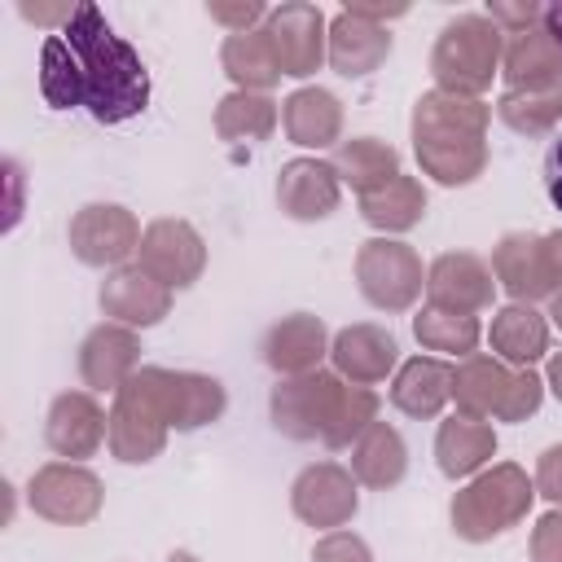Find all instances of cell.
Here are the masks:
<instances>
[{
	"label": "cell",
	"mask_w": 562,
	"mask_h": 562,
	"mask_svg": "<svg viewBox=\"0 0 562 562\" xmlns=\"http://www.w3.org/2000/svg\"><path fill=\"white\" fill-rule=\"evenodd\" d=\"M40 92L53 110L83 105L97 123H127L149 105V70L140 53L110 31L105 13L83 0L70 22L44 40Z\"/></svg>",
	"instance_id": "obj_1"
},
{
	"label": "cell",
	"mask_w": 562,
	"mask_h": 562,
	"mask_svg": "<svg viewBox=\"0 0 562 562\" xmlns=\"http://www.w3.org/2000/svg\"><path fill=\"white\" fill-rule=\"evenodd\" d=\"M268 413L285 439H321L325 448H351L378 422V395L369 386L342 382L338 373L312 369L277 382Z\"/></svg>",
	"instance_id": "obj_2"
},
{
	"label": "cell",
	"mask_w": 562,
	"mask_h": 562,
	"mask_svg": "<svg viewBox=\"0 0 562 562\" xmlns=\"http://www.w3.org/2000/svg\"><path fill=\"white\" fill-rule=\"evenodd\" d=\"M487 119L492 105L430 88L413 105V154L422 171L448 189L470 184L487 167Z\"/></svg>",
	"instance_id": "obj_3"
},
{
	"label": "cell",
	"mask_w": 562,
	"mask_h": 562,
	"mask_svg": "<svg viewBox=\"0 0 562 562\" xmlns=\"http://www.w3.org/2000/svg\"><path fill=\"white\" fill-rule=\"evenodd\" d=\"M536 501V479H527L522 465L501 461L483 474H474L457 496H452V531L470 544H483L501 531H509L514 522L527 518Z\"/></svg>",
	"instance_id": "obj_4"
},
{
	"label": "cell",
	"mask_w": 562,
	"mask_h": 562,
	"mask_svg": "<svg viewBox=\"0 0 562 562\" xmlns=\"http://www.w3.org/2000/svg\"><path fill=\"white\" fill-rule=\"evenodd\" d=\"M501 53H505V31L487 13H461L439 31L430 53V75L443 92L479 97L492 88V75H501Z\"/></svg>",
	"instance_id": "obj_5"
},
{
	"label": "cell",
	"mask_w": 562,
	"mask_h": 562,
	"mask_svg": "<svg viewBox=\"0 0 562 562\" xmlns=\"http://www.w3.org/2000/svg\"><path fill=\"white\" fill-rule=\"evenodd\" d=\"M167 435H171V417H167V400H162V369L145 364L114 391L105 439L119 461L145 465L167 448Z\"/></svg>",
	"instance_id": "obj_6"
},
{
	"label": "cell",
	"mask_w": 562,
	"mask_h": 562,
	"mask_svg": "<svg viewBox=\"0 0 562 562\" xmlns=\"http://www.w3.org/2000/svg\"><path fill=\"white\" fill-rule=\"evenodd\" d=\"M356 285L378 312H408L426 285V272L408 241L369 237L356 250Z\"/></svg>",
	"instance_id": "obj_7"
},
{
	"label": "cell",
	"mask_w": 562,
	"mask_h": 562,
	"mask_svg": "<svg viewBox=\"0 0 562 562\" xmlns=\"http://www.w3.org/2000/svg\"><path fill=\"white\" fill-rule=\"evenodd\" d=\"M26 501L40 518L57 522V527H83L101 514V501H105V487L92 470L75 465V461H48L31 474V487H26Z\"/></svg>",
	"instance_id": "obj_8"
},
{
	"label": "cell",
	"mask_w": 562,
	"mask_h": 562,
	"mask_svg": "<svg viewBox=\"0 0 562 562\" xmlns=\"http://www.w3.org/2000/svg\"><path fill=\"white\" fill-rule=\"evenodd\" d=\"M70 250L88 268H123L140 250V224L127 206L88 202L70 220Z\"/></svg>",
	"instance_id": "obj_9"
},
{
	"label": "cell",
	"mask_w": 562,
	"mask_h": 562,
	"mask_svg": "<svg viewBox=\"0 0 562 562\" xmlns=\"http://www.w3.org/2000/svg\"><path fill=\"white\" fill-rule=\"evenodd\" d=\"M268 35H272V48H277V61H281V75L290 79H307L321 70V61L329 57V22L316 4L307 0H285L277 9H268L263 18Z\"/></svg>",
	"instance_id": "obj_10"
},
{
	"label": "cell",
	"mask_w": 562,
	"mask_h": 562,
	"mask_svg": "<svg viewBox=\"0 0 562 562\" xmlns=\"http://www.w3.org/2000/svg\"><path fill=\"white\" fill-rule=\"evenodd\" d=\"M140 268L162 281L167 290H184L202 277L206 268V246L198 237V228L189 220H154L145 233H140Z\"/></svg>",
	"instance_id": "obj_11"
},
{
	"label": "cell",
	"mask_w": 562,
	"mask_h": 562,
	"mask_svg": "<svg viewBox=\"0 0 562 562\" xmlns=\"http://www.w3.org/2000/svg\"><path fill=\"white\" fill-rule=\"evenodd\" d=\"M290 505L294 514L307 522V527H325V531H338L342 522H351L360 496H356V474L342 470L338 461H321V465H307L294 487H290Z\"/></svg>",
	"instance_id": "obj_12"
},
{
	"label": "cell",
	"mask_w": 562,
	"mask_h": 562,
	"mask_svg": "<svg viewBox=\"0 0 562 562\" xmlns=\"http://www.w3.org/2000/svg\"><path fill=\"white\" fill-rule=\"evenodd\" d=\"M426 294H430V307H443V312H483L492 307V294H496V277L492 268L470 255V250H448L439 255L430 268H426Z\"/></svg>",
	"instance_id": "obj_13"
},
{
	"label": "cell",
	"mask_w": 562,
	"mask_h": 562,
	"mask_svg": "<svg viewBox=\"0 0 562 562\" xmlns=\"http://www.w3.org/2000/svg\"><path fill=\"white\" fill-rule=\"evenodd\" d=\"M338 198H342V180L334 171V162L325 158H290L281 162L277 171V202L290 220H325L338 211Z\"/></svg>",
	"instance_id": "obj_14"
},
{
	"label": "cell",
	"mask_w": 562,
	"mask_h": 562,
	"mask_svg": "<svg viewBox=\"0 0 562 562\" xmlns=\"http://www.w3.org/2000/svg\"><path fill=\"white\" fill-rule=\"evenodd\" d=\"M101 312L114 321V325H127V329H145V325H158L167 312H171V290L162 281H154L140 263H123L114 268L105 281H101Z\"/></svg>",
	"instance_id": "obj_15"
},
{
	"label": "cell",
	"mask_w": 562,
	"mask_h": 562,
	"mask_svg": "<svg viewBox=\"0 0 562 562\" xmlns=\"http://www.w3.org/2000/svg\"><path fill=\"white\" fill-rule=\"evenodd\" d=\"M492 277L505 285L514 303H536V299L558 294L540 233H505L492 250Z\"/></svg>",
	"instance_id": "obj_16"
},
{
	"label": "cell",
	"mask_w": 562,
	"mask_h": 562,
	"mask_svg": "<svg viewBox=\"0 0 562 562\" xmlns=\"http://www.w3.org/2000/svg\"><path fill=\"white\" fill-rule=\"evenodd\" d=\"M110 435V417L101 413V404L88 395V391H61L53 404H48V417H44V439L57 457H92L101 448V439Z\"/></svg>",
	"instance_id": "obj_17"
},
{
	"label": "cell",
	"mask_w": 562,
	"mask_h": 562,
	"mask_svg": "<svg viewBox=\"0 0 562 562\" xmlns=\"http://www.w3.org/2000/svg\"><path fill=\"white\" fill-rule=\"evenodd\" d=\"M140 369V338L127 325H97L79 342V378L88 391H119Z\"/></svg>",
	"instance_id": "obj_18"
},
{
	"label": "cell",
	"mask_w": 562,
	"mask_h": 562,
	"mask_svg": "<svg viewBox=\"0 0 562 562\" xmlns=\"http://www.w3.org/2000/svg\"><path fill=\"white\" fill-rule=\"evenodd\" d=\"M329 360H334V373L342 382L373 386V382H382L395 369L400 347H395V338L382 325H347V329L334 334Z\"/></svg>",
	"instance_id": "obj_19"
},
{
	"label": "cell",
	"mask_w": 562,
	"mask_h": 562,
	"mask_svg": "<svg viewBox=\"0 0 562 562\" xmlns=\"http://www.w3.org/2000/svg\"><path fill=\"white\" fill-rule=\"evenodd\" d=\"M329 334L321 325V316H307V312H294L285 321H277L268 334H263V360L268 369L285 373V378H299V373H312L321 369V360L329 356Z\"/></svg>",
	"instance_id": "obj_20"
},
{
	"label": "cell",
	"mask_w": 562,
	"mask_h": 562,
	"mask_svg": "<svg viewBox=\"0 0 562 562\" xmlns=\"http://www.w3.org/2000/svg\"><path fill=\"white\" fill-rule=\"evenodd\" d=\"M501 75H505L509 92L562 83V40L544 22L509 35L505 40V53H501Z\"/></svg>",
	"instance_id": "obj_21"
},
{
	"label": "cell",
	"mask_w": 562,
	"mask_h": 562,
	"mask_svg": "<svg viewBox=\"0 0 562 562\" xmlns=\"http://www.w3.org/2000/svg\"><path fill=\"white\" fill-rule=\"evenodd\" d=\"M391 53V35L386 26L342 9L334 22H329V66L342 75V79H360V75H373Z\"/></svg>",
	"instance_id": "obj_22"
},
{
	"label": "cell",
	"mask_w": 562,
	"mask_h": 562,
	"mask_svg": "<svg viewBox=\"0 0 562 562\" xmlns=\"http://www.w3.org/2000/svg\"><path fill=\"white\" fill-rule=\"evenodd\" d=\"M509 386H514V369L496 356H465L457 369H452V400L461 408V417H501L505 400H509Z\"/></svg>",
	"instance_id": "obj_23"
},
{
	"label": "cell",
	"mask_w": 562,
	"mask_h": 562,
	"mask_svg": "<svg viewBox=\"0 0 562 562\" xmlns=\"http://www.w3.org/2000/svg\"><path fill=\"white\" fill-rule=\"evenodd\" d=\"M285 136L303 149H329L342 136V101L329 88H299L281 101Z\"/></svg>",
	"instance_id": "obj_24"
},
{
	"label": "cell",
	"mask_w": 562,
	"mask_h": 562,
	"mask_svg": "<svg viewBox=\"0 0 562 562\" xmlns=\"http://www.w3.org/2000/svg\"><path fill=\"white\" fill-rule=\"evenodd\" d=\"M496 457V430L479 417H448L435 435V461L448 479H470Z\"/></svg>",
	"instance_id": "obj_25"
},
{
	"label": "cell",
	"mask_w": 562,
	"mask_h": 562,
	"mask_svg": "<svg viewBox=\"0 0 562 562\" xmlns=\"http://www.w3.org/2000/svg\"><path fill=\"white\" fill-rule=\"evenodd\" d=\"M162 400H167L171 430H202L228 404V395H224V386L215 378H206V373H180V369H162Z\"/></svg>",
	"instance_id": "obj_26"
},
{
	"label": "cell",
	"mask_w": 562,
	"mask_h": 562,
	"mask_svg": "<svg viewBox=\"0 0 562 562\" xmlns=\"http://www.w3.org/2000/svg\"><path fill=\"white\" fill-rule=\"evenodd\" d=\"M220 66H224V75L237 83V92H268V88L281 79V61H277L272 35H268L263 26L224 35V44H220Z\"/></svg>",
	"instance_id": "obj_27"
},
{
	"label": "cell",
	"mask_w": 562,
	"mask_h": 562,
	"mask_svg": "<svg viewBox=\"0 0 562 562\" xmlns=\"http://www.w3.org/2000/svg\"><path fill=\"white\" fill-rule=\"evenodd\" d=\"M452 400V364L435 356H413L400 364L391 382V404L408 417H439V408Z\"/></svg>",
	"instance_id": "obj_28"
},
{
	"label": "cell",
	"mask_w": 562,
	"mask_h": 562,
	"mask_svg": "<svg viewBox=\"0 0 562 562\" xmlns=\"http://www.w3.org/2000/svg\"><path fill=\"white\" fill-rule=\"evenodd\" d=\"M492 351L496 360L505 364H518V369H531L544 351H549V325L544 316L531 307V303H509L492 316Z\"/></svg>",
	"instance_id": "obj_29"
},
{
	"label": "cell",
	"mask_w": 562,
	"mask_h": 562,
	"mask_svg": "<svg viewBox=\"0 0 562 562\" xmlns=\"http://www.w3.org/2000/svg\"><path fill=\"white\" fill-rule=\"evenodd\" d=\"M334 171L342 184H351L364 198V193L386 189L400 176V154H395V145L378 140V136H351V140H338Z\"/></svg>",
	"instance_id": "obj_30"
},
{
	"label": "cell",
	"mask_w": 562,
	"mask_h": 562,
	"mask_svg": "<svg viewBox=\"0 0 562 562\" xmlns=\"http://www.w3.org/2000/svg\"><path fill=\"white\" fill-rule=\"evenodd\" d=\"M404 470H408V448H404V439H400L395 426L373 422L351 443V474H356V483L386 492V487H395L404 479Z\"/></svg>",
	"instance_id": "obj_31"
},
{
	"label": "cell",
	"mask_w": 562,
	"mask_h": 562,
	"mask_svg": "<svg viewBox=\"0 0 562 562\" xmlns=\"http://www.w3.org/2000/svg\"><path fill=\"white\" fill-rule=\"evenodd\" d=\"M360 215L373 228H382V233H408L426 215V189H422V180H413V176L400 171L386 189L360 198Z\"/></svg>",
	"instance_id": "obj_32"
},
{
	"label": "cell",
	"mask_w": 562,
	"mask_h": 562,
	"mask_svg": "<svg viewBox=\"0 0 562 562\" xmlns=\"http://www.w3.org/2000/svg\"><path fill=\"white\" fill-rule=\"evenodd\" d=\"M496 114L509 132L518 136H549L562 123V83L549 88H518V92H501Z\"/></svg>",
	"instance_id": "obj_33"
},
{
	"label": "cell",
	"mask_w": 562,
	"mask_h": 562,
	"mask_svg": "<svg viewBox=\"0 0 562 562\" xmlns=\"http://www.w3.org/2000/svg\"><path fill=\"white\" fill-rule=\"evenodd\" d=\"M277 127V101L268 92H228L215 105L220 140H268Z\"/></svg>",
	"instance_id": "obj_34"
},
{
	"label": "cell",
	"mask_w": 562,
	"mask_h": 562,
	"mask_svg": "<svg viewBox=\"0 0 562 562\" xmlns=\"http://www.w3.org/2000/svg\"><path fill=\"white\" fill-rule=\"evenodd\" d=\"M413 338L426 347V351H448V356H474L483 329H479V316H465V312H443V307H422L413 316Z\"/></svg>",
	"instance_id": "obj_35"
},
{
	"label": "cell",
	"mask_w": 562,
	"mask_h": 562,
	"mask_svg": "<svg viewBox=\"0 0 562 562\" xmlns=\"http://www.w3.org/2000/svg\"><path fill=\"white\" fill-rule=\"evenodd\" d=\"M544 400V378L536 369H514V386H509V400L501 408V422H527Z\"/></svg>",
	"instance_id": "obj_36"
},
{
	"label": "cell",
	"mask_w": 562,
	"mask_h": 562,
	"mask_svg": "<svg viewBox=\"0 0 562 562\" xmlns=\"http://www.w3.org/2000/svg\"><path fill=\"white\" fill-rule=\"evenodd\" d=\"M312 562H373V553L356 531H329L316 540Z\"/></svg>",
	"instance_id": "obj_37"
},
{
	"label": "cell",
	"mask_w": 562,
	"mask_h": 562,
	"mask_svg": "<svg viewBox=\"0 0 562 562\" xmlns=\"http://www.w3.org/2000/svg\"><path fill=\"white\" fill-rule=\"evenodd\" d=\"M487 18H492L505 35H518V31H527V26H540V22H544V4H531V0H522V4L492 0V4H487Z\"/></svg>",
	"instance_id": "obj_38"
},
{
	"label": "cell",
	"mask_w": 562,
	"mask_h": 562,
	"mask_svg": "<svg viewBox=\"0 0 562 562\" xmlns=\"http://www.w3.org/2000/svg\"><path fill=\"white\" fill-rule=\"evenodd\" d=\"M531 562H562V505L531 527Z\"/></svg>",
	"instance_id": "obj_39"
},
{
	"label": "cell",
	"mask_w": 562,
	"mask_h": 562,
	"mask_svg": "<svg viewBox=\"0 0 562 562\" xmlns=\"http://www.w3.org/2000/svg\"><path fill=\"white\" fill-rule=\"evenodd\" d=\"M206 13H211V22H224L228 35H237V31H255V22L268 18V9H263L259 0H241V4H206Z\"/></svg>",
	"instance_id": "obj_40"
},
{
	"label": "cell",
	"mask_w": 562,
	"mask_h": 562,
	"mask_svg": "<svg viewBox=\"0 0 562 562\" xmlns=\"http://www.w3.org/2000/svg\"><path fill=\"white\" fill-rule=\"evenodd\" d=\"M536 496L562 505V443L540 452V461H536Z\"/></svg>",
	"instance_id": "obj_41"
},
{
	"label": "cell",
	"mask_w": 562,
	"mask_h": 562,
	"mask_svg": "<svg viewBox=\"0 0 562 562\" xmlns=\"http://www.w3.org/2000/svg\"><path fill=\"white\" fill-rule=\"evenodd\" d=\"M18 13H22L26 22H40V26H53V31H57V26H66V22H70L75 4H26V0H22V4H18Z\"/></svg>",
	"instance_id": "obj_42"
},
{
	"label": "cell",
	"mask_w": 562,
	"mask_h": 562,
	"mask_svg": "<svg viewBox=\"0 0 562 562\" xmlns=\"http://www.w3.org/2000/svg\"><path fill=\"white\" fill-rule=\"evenodd\" d=\"M544 189H549V202L562 211V136L544 154Z\"/></svg>",
	"instance_id": "obj_43"
},
{
	"label": "cell",
	"mask_w": 562,
	"mask_h": 562,
	"mask_svg": "<svg viewBox=\"0 0 562 562\" xmlns=\"http://www.w3.org/2000/svg\"><path fill=\"white\" fill-rule=\"evenodd\" d=\"M544 259H549L553 285L562 290V228H558V233H544Z\"/></svg>",
	"instance_id": "obj_44"
},
{
	"label": "cell",
	"mask_w": 562,
	"mask_h": 562,
	"mask_svg": "<svg viewBox=\"0 0 562 562\" xmlns=\"http://www.w3.org/2000/svg\"><path fill=\"white\" fill-rule=\"evenodd\" d=\"M544 386H549V391L562 400V351H553V356H549V369H544Z\"/></svg>",
	"instance_id": "obj_45"
},
{
	"label": "cell",
	"mask_w": 562,
	"mask_h": 562,
	"mask_svg": "<svg viewBox=\"0 0 562 562\" xmlns=\"http://www.w3.org/2000/svg\"><path fill=\"white\" fill-rule=\"evenodd\" d=\"M544 26H549V31H553V35L562 40V4H553V9H544Z\"/></svg>",
	"instance_id": "obj_46"
},
{
	"label": "cell",
	"mask_w": 562,
	"mask_h": 562,
	"mask_svg": "<svg viewBox=\"0 0 562 562\" xmlns=\"http://www.w3.org/2000/svg\"><path fill=\"white\" fill-rule=\"evenodd\" d=\"M549 316H553V325H562V290L553 294V307H549Z\"/></svg>",
	"instance_id": "obj_47"
},
{
	"label": "cell",
	"mask_w": 562,
	"mask_h": 562,
	"mask_svg": "<svg viewBox=\"0 0 562 562\" xmlns=\"http://www.w3.org/2000/svg\"><path fill=\"white\" fill-rule=\"evenodd\" d=\"M167 562H198V558H193V553H184V549H176V553H171Z\"/></svg>",
	"instance_id": "obj_48"
}]
</instances>
